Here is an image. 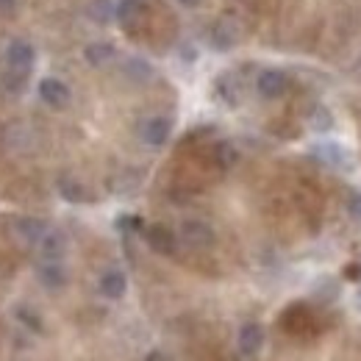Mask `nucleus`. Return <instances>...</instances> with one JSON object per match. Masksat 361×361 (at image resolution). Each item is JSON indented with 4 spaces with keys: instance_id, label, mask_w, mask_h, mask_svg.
Returning a JSON list of instances; mask_svg holds the SVG:
<instances>
[{
    "instance_id": "1",
    "label": "nucleus",
    "mask_w": 361,
    "mask_h": 361,
    "mask_svg": "<svg viewBox=\"0 0 361 361\" xmlns=\"http://www.w3.org/2000/svg\"><path fill=\"white\" fill-rule=\"evenodd\" d=\"M180 233H183V239H186L189 245H195V247H209V245L214 242V231H212V226H206V223H200V220H189V223H183Z\"/></svg>"
},
{
    "instance_id": "2",
    "label": "nucleus",
    "mask_w": 361,
    "mask_h": 361,
    "mask_svg": "<svg viewBox=\"0 0 361 361\" xmlns=\"http://www.w3.org/2000/svg\"><path fill=\"white\" fill-rule=\"evenodd\" d=\"M39 94H42V100H45L47 106H53V109H64L70 103V90L61 81H56V78H45L39 84Z\"/></svg>"
},
{
    "instance_id": "3",
    "label": "nucleus",
    "mask_w": 361,
    "mask_h": 361,
    "mask_svg": "<svg viewBox=\"0 0 361 361\" xmlns=\"http://www.w3.org/2000/svg\"><path fill=\"white\" fill-rule=\"evenodd\" d=\"M262 345H264V331H262V325H256V322L242 325V331H239V350H242L245 356H253V353L262 350Z\"/></svg>"
},
{
    "instance_id": "4",
    "label": "nucleus",
    "mask_w": 361,
    "mask_h": 361,
    "mask_svg": "<svg viewBox=\"0 0 361 361\" xmlns=\"http://www.w3.org/2000/svg\"><path fill=\"white\" fill-rule=\"evenodd\" d=\"M286 75L281 73V70H264L262 75H259V81H256V87H259V92L264 94V97H281L283 92H286Z\"/></svg>"
},
{
    "instance_id": "5",
    "label": "nucleus",
    "mask_w": 361,
    "mask_h": 361,
    "mask_svg": "<svg viewBox=\"0 0 361 361\" xmlns=\"http://www.w3.org/2000/svg\"><path fill=\"white\" fill-rule=\"evenodd\" d=\"M147 245H150L156 253L170 256V253H176V233L164 226L147 228Z\"/></svg>"
},
{
    "instance_id": "6",
    "label": "nucleus",
    "mask_w": 361,
    "mask_h": 361,
    "mask_svg": "<svg viewBox=\"0 0 361 361\" xmlns=\"http://www.w3.org/2000/svg\"><path fill=\"white\" fill-rule=\"evenodd\" d=\"M167 136H170V120L167 117H153L142 126V139L153 147H161L167 142Z\"/></svg>"
},
{
    "instance_id": "7",
    "label": "nucleus",
    "mask_w": 361,
    "mask_h": 361,
    "mask_svg": "<svg viewBox=\"0 0 361 361\" xmlns=\"http://www.w3.org/2000/svg\"><path fill=\"white\" fill-rule=\"evenodd\" d=\"M281 325H283L289 334H306V331H312V314H309L306 306H292V309L283 314Z\"/></svg>"
},
{
    "instance_id": "8",
    "label": "nucleus",
    "mask_w": 361,
    "mask_h": 361,
    "mask_svg": "<svg viewBox=\"0 0 361 361\" xmlns=\"http://www.w3.org/2000/svg\"><path fill=\"white\" fill-rule=\"evenodd\" d=\"M126 275L120 270H109L103 272V278H100V292L106 295V298H111V300H117V298H123L126 295Z\"/></svg>"
},
{
    "instance_id": "9",
    "label": "nucleus",
    "mask_w": 361,
    "mask_h": 361,
    "mask_svg": "<svg viewBox=\"0 0 361 361\" xmlns=\"http://www.w3.org/2000/svg\"><path fill=\"white\" fill-rule=\"evenodd\" d=\"M8 61H11L14 67H28V64H31V50H28V45L17 42V45L8 47Z\"/></svg>"
},
{
    "instance_id": "10",
    "label": "nucleus",
    "mask_w": 361,
    "mask_h": 361,
    "mask_svg": "<svg viewBox=\"0 0 361 361\" xmlns=\"http://www.w3.org/2000/svg\"><path fill=\"white\" fill-rule=\"evenodd\" d=\"M42 250H45L47 259H59V256L64 253V236H59V233H47L45 242H42Z\"/></svg>"
},
{
    "instance_id": "11",
    "label": "nucleus",
    "mask_w": 361,
    "mask_h": 361,
    "mask_svg": "<svg viewBox=\"0 0 361 361\" xmlns=\"http://www.w3.org/2000/svg\"><path fill=\"white\" fill-rule=\"evenodd\" d=\"M42 281H45L47 286H64L67 275H64V270L59 264H47L45 270H42Z\"/></svg>"
},
{
    "instance_id": "12",
    "label": "nucleus",
    "mask_w": 361,
    "mask_h": 361,
    "mask_svg": "<svg viewBox=\"0 0 361 361\" xmlns=\"http://www.w3.org/2000/svg\"><path fill=\"white\" fill-rule=\"evenodd\" d=\"M87 56H90V61L100 64V61H106V59H111V56H114V47L111 45H94V47L87 50Z\"/></svg>"
},
{
    "instance_id": "13",
    "label": "nucleus",
    "mask_w": 361,
    "mask_h": 361,
    "mask_svg": "<svg viewBox=\"0 0 361 361\" xmlns=\"http://www.w3.org/2000/svg\"><path fill=\"white\" fill-rule=\"evenodd\" d=\"M348 212L356 217V220H361V195L356 192V195H350V200H348Z\"/></svg>"
},
{
    "instance_id": "14",
    "label": "nucleus",
    "mask_w": 361,
    "mask_h": 361,
    "mask_svg": "<svg viewBox=\"0 0 361 361\" xmlns=\"http://www.w3.org/2000/svg\"><path fill=\"white\" fill-rule=\"evenodd\" d=\"M345 275H348V278H356V275H361V267H348Z\"/></svg>"
},
{
    "instance_id": "15",
    "label": "nucleus",
    "mask_w": 361,
    "mask_h": 361,
    "mask_svg": "<svg viewBox=\"0 0 361 361\" xmlns=\"http://www.w3.org/2000/svg\"><path fill=\"white\" fill-rule=\"evenodd\" d=\"M180 3H183V6H197L200 0H180Z\"/></svg>"
}]
</instances>
